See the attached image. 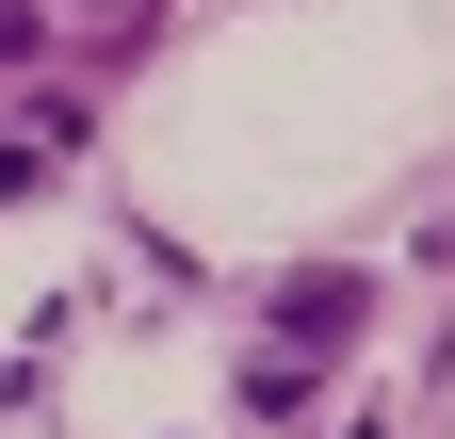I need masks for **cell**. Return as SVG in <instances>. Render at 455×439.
I'll return each mask as SVG.
<instances>
[{
  "mask_svg": "<svg viewBox=\"0 0 455 439\" xmlns=\"http://www.w3.org/2000/svg\"><path fill=\"white\" fill-rule=\"evenodd\" d=\"M358 309H374V277H293V293H276V342L325 358V342H358Z\"/></svg>",
  "mask_w": 455,
  "mask_h": 439,
  "instance_id": "cell-1",
  "label": "cell"
},
{
  "mask_svg": "<svg viewBox=\"0 0 455 439\" xmlns=\"http://www.w3.org/2000/svg\"><path fill=\"white\" fill-rule=\"evenodd\" d=\"M33 33H49V0H0V66H17V49H33Z\"/></svg>",
  "mask_w": 455,
  "mask_h": 439,
  "instance_id": "cell-3",
  "label": "cell"
},
{
  "mask_svg": "<svg viewBox=\"0 0 455 439\" xmlns=\"http://www.w3.org/2000/svg\"><path fill=\"white\" fill-rule=\"evenodd\" d=\"M66 147H82V115H66V98H33V115L0 131V196H33V180H49Z\"/></svg>",
  "mask_w": 455,
  "mask_h": 439,
  "instance_id": "cell-2",
  "label": "cell"
}]
</instances>
